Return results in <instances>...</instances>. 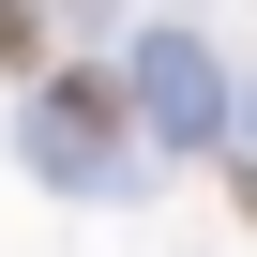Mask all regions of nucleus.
<instances>
[{
	"instance_id": "nucleus-1",
	"label": "nucleus",
	"mask_w": 257,
	"mask_h": 257,
	"mask_svg": "<svg viewBox=\"0 0 257 257\" xmlns=\"http://www.w3.org/2000/svg\"><path fill=\"white\" fill-rule=\"evenodd\" d=\"M31 46H46V31H31V0H0V61H31Z\"/></svg>"
}]
</instances>
